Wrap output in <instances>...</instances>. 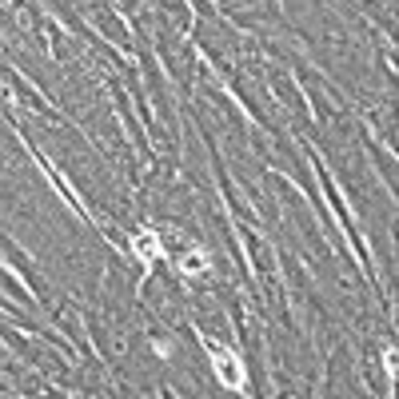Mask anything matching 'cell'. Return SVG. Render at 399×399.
<instances>
[{"label": "cell", "instance_id": "obj_1", "mask_svg": "<svg viewBox=\"0 0 399 399\" xmlns=\"http://www.w3.org/2000/svg\"><path fill=\"white\" fill-rule=\"evenodd\" d=\"M216 375L228 383V388H239L244 383V368H239V359L232 356V351H219L216 356Z\"/></svg>", "mask_w": 399, "mask_h": 399}, {"label": "cell", "instance_id": "obj_2", "mask_svg": "<svg viewBox=\"0 0 399 399\" xmlns=\"http://www.w3.org/2000/svg\"><path fill=\"white\" fill-rule=\"evenodd\" d=\"M136 252L144 259H156L160 256V239L152 236V232H140V236H136Z\"/></svg>", "mask_w": 399, "mask_h": 399}]
</instances>
